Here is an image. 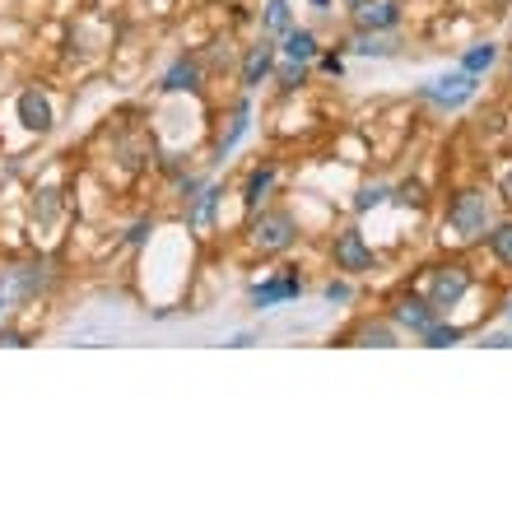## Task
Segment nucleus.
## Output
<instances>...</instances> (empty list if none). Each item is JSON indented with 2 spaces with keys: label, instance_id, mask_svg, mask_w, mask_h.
I'll return each mask as SVG.
<instances>
[{
  "label": "nucleus",
  "instance_id": "1",
  "mask_svg": "<svg viewBox=\"0 0 512 512\" xmlns=\"http://www.w3.org/2000/svg\"><path fill=\"white\" fill-rule=\"evenodd\" d=\"M494 224V210H489V196L485 191H457L447 201V229L457 233L461 243H480Z\"/></svg>",
  "mask_w": 512,
  "mask_h": 512
},
{
  "label": "nucleus",
  "instance_id": "2",
  "mask_svg": "<svg viewBox=\"0 0 512 512\" xmlns=\"http://www.w3.org/2000/svg\"><path fill=\"white\" fill-rule=\"evenodd\" d=\"M475 94H480V75H471V70L433 75V80L419 84V98H424V103H433L438 112H457V108H466V103H471Z\"/></svg>",
  "mask_w": 512,
  "mask_h": 512
},
{
  "label": "nucleus",
  "instance_id": "3",
  "mask_svg": "<svg viewBox=\"0 0 512 512\" xmlns=\"http://www.w3.org/2000/svg\"><path fill=\"white\" fill-rule=\"evenodd\" d=\"M466 294H471V270L461 266V261H447V266H438L429 275V284H424V298H429L438 312L457 308Z\"/></svg>",
  "mask_w": 512,
  "mask_h": 512
},
{
  "label": "nucleus",
  "instance_id": "4",
  "mask_svg": "<svg viewBox=\"0 0 512 512\" xmlns=\"http://www.w3.org/2000/svg\"><path fill=\"white\" fill-rule=\"evenodd\" d=\"M298 243V219L289 210H261L252 219V247L256 252H284Z\"/></svg>",
  "mask_w": 512,
  "mask_h": 512
},
{
  "label": "nucleus",
  "instance_id": "5",
  "mask_svg": "<svg viewBox=\"0 0 512 512\" xmlns=\"http://www.w3.org/2000/svg\"><path fill=\"white\" fill-rule=\"evenodd\" d=\"M331 256H336V270H350V275L378 270V252L364 243V233L359 229H340L336 243H331Z\"/></svg>",
  "mask_w": 512,
  "mask_h": 512
},
{
  "label": "nucleus",
  "instance_id": "6",
  "mask_svg": "<svg viewBox=\"0 0 512 512\" xmlns=\"http://www.w3.org/2000/svg\"><path fill=\"white\" fill-rule=\"evenodd\" d=\"M298 294H303V280H298L294 270H280V275H270V280H261V284H252V289H247V298H252L256 312L284 308V303H294Z\"/></svg>",
  "mask_w": 512,
  "mask_h": 512
},
{
  "label": "nucleus",
  "instance_id": "7",
  "mask_svg": "<svg viewBox=\"0 0 512 512\" xmlns=\"http://www.w3.org/2000/svg\"><path fill=\"white\" fill-rule=\"evenodd\" d=\"M443 312L433 308L429 298H419V294H405V298H396V308H391V322L396 326H405L410 336H424L433 322H438Z\"/></svg>",
  "mask_w": 512,
  "mask_h": 512
},
{
  "label": "nucleus",
  "instance_id": "8",
  "mask_svg": "<svg viewBox=\"0 0 512 512\" xmlns=\"http://www.w3.org/2000/svg\"><path fill=\"white\" fill-rule=\"evenodd\" d=\"M401 14V0H364V5H354V24L368 33H391L401 24Z\"/></svg>",
  "mask_w": 512,
  "mask_h": 512
},
{
  "label": "nucleus",
  "instance_id": "9",
  "mask_svg": "<svg viewBox=\"0 0 512 512\" xmlns=\"http://www.w3.org/2000/svg\"><path fill=\"white\" fill-rule=\"evenodd\" d=\"M14 108H19V122H24V131H33V135H47V131H52V126H56V117H52V103H47V98L38 94V89H24Z\"/></svg>",
  "mask_w": 512,
  "mask_h": 512
},
{
  "label": "nucleus",
  "instance_id": "10",
  "mask_svg": "<svg viewBox=\"0 0 512 512\" xmlns=\"http://www.w3.org/2000/svg\"><path fill=\"white\" fill-rule=\"evenodd\" d=\"M275 52H280V47H275L270 38H261L252 52H247V61H243V89H247V94H252V89H261V80L275 70Z\"/></svg>",
  "mask_w": 512,
  "mask_h": 512
},
{
  "label": "nucleus",
  "instance_id": "11",
  "mask_svg": "<svg viewBox=\"0 0 512 512\" xmlns=\"http://www.w3.org/2000/svg\"><path fill=\"white\" fill-rule=\"evenodd\" d=\"M280 52L289 56V61H303V66H312V61L322 56V42H317V33H312V28H298V24H294L289 33H284Z\"/></svg>",
  "mask_w": 512,
  "mask_h": 512
},
{
  "label": "nucleus",
  "instance_id": "12",
  "mask_svg": "<svg viewBox=\"0 0 512 512\" xmlns=\"http://www.w3.org/2000/svg\"><path fill=\"white\" fill-rule=\"evenodd\" d=\"M159 89L163 94H196V89H201V66H196L191 56H182V61H173V70L163 75Z\"/></svg>",
  "mask_w": 512,
  "mask_h": 512
},
{
  "label": "nucleus",
  "instance_id": "13",
  "mask_svg": "<svg viewBox=\"0 0 512 512\" xmlns=\"http://www.w3.org/2000/svg\"><path fill=\"white\" fill-rule=\"evenodd\" d=\"M247 126H252V103H247V98H243V103L233 108V122H229V131L219 135V145H215V159H219V163H224V159H229V154H233V149L243 145Z\"/></svg>",
  "mask_w": 512,
  "mask_h": 512
},
{
  "label": "nucleus",
  "instance_id": "14",
  "mask_svg": "<svg viewBox=\"0 0 512 512\" xmlns=\"http://www.w3.org/2000/svg\"><path fill=\"white\" fill-rule=\"evenodd\" d=\"M396 47H401V42H396V28H391V33H368V28H359V33L350 38V52L382 56V61H387V56H396Z\"/></svg>",
  "mask_w": 512,
  "mask_h": 512
},
{
  "label": "nucleus",
  "instance_id": "15",
  "mask_svg": "<svg viewBox=\"0 0 512 512\" xmlns=\"http://www.w3.org/2000/svg\"><path fill=\"white\" fill-rule=\"evenodd\" d=\"M219 201H224V187H201V196H191V210H187V224L196 233L210 229V219H215Z\"/></svg>",
  "mask_w": 512,
  "mask_h": 512
},
{
  "label": "nucleus",
  "instance_id": "16",
  "mask_svg": "<svg viewBox=\"0 0 512 512\" xmlns=\"http://www.w3.org/2000/svg\"><path fill=\"white\" fill-rule=\"evenodd\" d=\"M47 284V275H42L38 266H14L10 275H5V298H33Z\"/></svg>",
  "mask_w": 512,
  "mask_h": 512
},
{
  "label": "nucleus",
  "instance_id": "17",
  "mask_svg": "<svg viewBox=\"0 0 512 512\" xmlns=\"http://www.w3.org/2000/svg\"><path fill=\"white\" fill-rule=\"evenodd\" d=\"M270 187H275V163H261V168H252V177H247L243 187V205L247 210H261L270 196Z\"/></svg>",
  "mask_w": 512,
  "mask_h": 512
},
{
  "label": "nucleus",
  "instance_id": "18",
  "mask_svg": "<svg viewBox=\"0 0 512 512\" xmlns=\"http://www.w3.org/2000/svg\"><path fill=\"white\" fill-rule=\"evenodd\" d=\"M485 243H489V252L499 256L503 266H512V219H508V224H489Z\"/></svg>",
  "mask_w": 512,
  "mask_h": 512
},
{
  "label": "nucleus",
  "instance_id": "19",
  "mask_svg": "<svg viewBox=\"0 0 512 512\" xmlns=\"http://www.w3.org/2000/svg\"><path fill=\"white\" fill-rule=\"evenodd\" d=\"M354 340H359V345H382V350H387V345H396V326L391 322H364L359 331H354Z\"/></svg>",
  "mask_w": 512,
  "mask_h": 512
},
{
  "label": "nucleus",
  "instance_id": "20",
  "mask_svg": "<svg viewBox=\"0 0 512 512\" xmlns=\"http://www.w3.org/2000/svg\"><path fill=\"white\" fill-rule=\"evenodd\" d=\"M494 61H499V47H494V42H475L471 52L461 56V70H471V75H480V70H489Z\"/></svg>",
  "mask_w": 512,
  "mask_h": 512
},
{
  "label": "nucleus",
  "instance_id": "21",
  "mask_svg": "<svg viewBox=\"0 0 512 512\" xmlns=\"http://www.w3.org/2000/svg\"><path fill=\"white\" fill-rule=\"evenodd\" d=\"M261 24L284 38V33L294 28V10H289V0H266V19H261Z\"/></svg>",
  "mask_w": 512,
  "mask_h": 512
},
{
  "label": "nucleus",
  "instance_id": "22",
  "mask_svg": "<svg viewBox=\"0 0 512 512\" xmlns=\"http://www.w3.org/2000/svg\"><path fill=\"white\" fill-rule=\"evenodd\" d=\"M466 336V331H461V326H443V322H433L429 331H424V345H433V350H447V345H457V340Z\"/></svg>",
  "mask_w": 512,
  "mask_h": 512
},
{
  "label": "nucleus",
  "instance_id": "23",
  "mask_svg": "<svg viewBox=\"0 0 512 512\" xmlns=\"http://www.w3.org/2000/svg\"><path fill=\"white\" fill-rule=\"evenodd\" d=\"M275 84H280L284 94H294V89H303V84H308V66H303V61H284L280 75H275Z\"/></svg>",
  "mask_w": 512,
  "mask_h": 512
},
{
  "label": "nucleus",
  "instance_id": "24",
  "mask_svg": "<svg viewBox=\"0 0 512 512\" xmlns=\"http://www.w3.org/2000/svg\"><path fill=\"white\" fill-rule=\"evenodd\" d=\"M391 201V187H382V182H373V187H364L359 196H354V210L364 215V210H378V205Z\"/></svg>",
  "mask_w": 512,
  "mask_h": 512
},
{
  "label": "nucleus",
  "instance_id": "25",
  "mask_svg": "<svg viewBox=\"0 0 512 512\" xmlns=\"http://www.w3.org/2000/svg\"><path fill=\"white\" fill-rule=\"evenodd\" d=\"M391 201L396 205H424V182H401V187H391Z\"/></svg>",
  "mask_w": 512,
  "mask_h": 512
},
{
  "label": "nucleus",
  "instance_id": "26",
  "mask_svg": "<svg viewBox=\"0 0 512 512\" xmlns=\"http://www.w3.org/2000/svg\"><path fill=\"white\" fill-rule=\"evenodd\" d=\"M56 210H61V201H56V191H38V201H33V219H56Z\"/></svg>",
  "mask_w": 512,
  "mask_h": 512
},
{
  "label": "nucleus",
  "instance_id": "27",
  "mask_svg": "<svg viewBox=\"0 0 512 512\" xmlns=\"http://www.w3.org/2000/svg\"><path fill=\"white\" fill-rule=\"evenodd\" d=\"M322 298H326V303H350V298H354V289H350V284H345V280H331V284H326V289H322Z\"/></svg>",
  "mask_w": 512,
  "mask_h": 512
},
{
  "label": "nucleus",
  "instance_id": "28",
  "mask_svg": "<svg viewBox=\"0 0 512 512\" xmlns=\"http://www.w3.org/2000/svg\"><path fill=\"white\" fill-rule=\"evenodd\" d=\"M317 61H322L326 75H345V61H340V52H326V56H317Z\"/></svg>",
  "mask_w": 512,
  "mask_h": 512
},
{
  "label": "nucleus",
  "instance_id": "29",
  "mask_svg": "<svg viewBox=\"0 0 512 512\" xmlns=\"http://www.w3.org/2000/svg\"><path fill=\"white\" fill-rule=\"evenodd\" d=\"M149 233H154V224H149V219H140V224H135V229L126 233V243H135V247H140V243H145V238H149Z\"/></svg>",
  "mask_w": 512,
  "mask_h": 512
},
{
  "label": "nucleus",
  "instance_id": "30",
  "mask_svg": "<svg viewBox=\"0 0 512 512\" xmlns=\"http://www.w3.org/2000/svg\"><path fill=\"white\" fill-rule=\"evenodd\" d=\"M201 187H205L201 177H182V182H177V191H182V201H191V196H196Z\"/></svg>",
  "mask_w": 512,
  "mask_h": 512
},
{
  "label": "nucleus",
  "instance_id": "31",
  "mask_svg": "<svg viewBox=\"0 0 512 512\" xmlns=\"http://www.w3.org/2000/svg\"><path fill=\"white\" fill-rule=\"evenodd\" d=\"M229 345H233V350H247V345H256V331H238Z\"/></svg>",
  "mask_w": 512,
  "mask_h": 512
},
{
  "label": "nucleus",
  "instance_id": "32",
  "mask_svg": "<svg viewBox=\"0 0 512 512\" xmlns=\"http://www.w3.org/2000/svg\"><path fill=\"white\" fill-rule=\"evenodd\" d=\"M499 196H503V201H508V205H512V168H508V173H503V177H499Z\"/></svg>",
  "mask_w": 512,
  "mask_h": 512
},
{
  "label": "nucleus",
  "instance_id": "33",
  "mask_svg": "<svg viewBox=\"0 0 512 512\" xmlns=\"http://www.w3.org/2000/svg\"><path fill=\"white\" fill-rule=\"evenodd\" d=\"M0 345H24V336L19 331H0Z\"/></svg>",
  "mask_w": 512,
  "mask_h": 512
},
{
  "label": "nucleus",
  "instance_id": "34",
  "mask_svg": "<svg viewBox=\"0 0 512 512\" xmlns=\"http://www.w3.org/2000/svg\"><path fill=\"white\" fill-rule=\"evenodd\" d=\"M312 5H317V10H331V0H312Z\"/></svg>",
  "mask_w": 512,
  "mask_h": 512
},
{
  "label": "nucleus",
  "instance_id": "35",
  "mask_svg": "<svg viewBox=\"0 0 512 512\" xmlns=\"http://www.w3.org/2000/svg\"><path fill=\"white\" fill-rule=\"evenodd\" d=\"M503 317H508V322H512V298H508V308H503Z\"/></svg>",
  "mask_w": 512,
  "mask_h": 512
},
{
  "label": "nucleus",
  "instance_id": "36",
  "mask_svg": "<svg viewBox=\"0 0 512 512\" xmlns=\"http://www.w3.org/2000/svg\"><path fill=\"white\" fill-rule=\"evenodd\" d=\"M5 303H10V298H5V289H0V312H5Z\"/></svg>",
  "mask_w": 512,
  "mask_h": 512
},
{
  "label": "nucleus",
  "instance_id": "37",
  "mask_svg": "<svg viewBox=\"0 0 512 512\" xmlns=\"http://www.w3.org/2000/svg\"><path fill=\"white\" fill-rule=\"evenodd\" d=\"M345 5H350V10H354V5H364V0H345Z\"/></svg>",
  "mask_w": 512,
  "mask_h": 512
},
{
  "label": "nucleus",
  "instance_id": "38",
  "mask_svg": "<svg viewBox=\"0 0 512 512\" xmlns=\"http://www.w3.org/2000/svg\"><path fill=\"white\" fill-rule=\"evenodd\" d=\"M508 345H512V336H508Z\"/></svg>",
  "mask_w": 512,
  "mask_h": 512
}]
</instances>
